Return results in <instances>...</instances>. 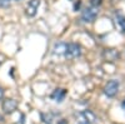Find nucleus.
<instances>
[{"label":"nucleus","mask_w":125,"mask_h":124,"mask_svg":"<svg viewBox=\"0 0 125 124\" xmlns=\"http://www.w3.org/2000/svg\"><path fill=\"white\" fill-rule=\"evenodd\" d=\"M64 54L68 59H75V58L81 55V46L75 44V43H70V44L65 45Z\"/></svg>","instance_id":"nucleus-1"},{"label":"nucleus","mask_w":125,"mask_h":124,"mask_svg":"<svg viewBox=\"0 0 125 124\" xmlns=\"http://www.w3.org/2000/svg\"><path fill=\"white\" fill-rule=\"evenodd\" d=\"M118 91H119V81L118 80H109L105 84V87H104V93L110 98L115 97Z\"/></svg>","instance_id":"nucleus-2"},{"label":"nucleus","mask_w":125,"mask_h":124,"mask_svg":"<svg viewBox=\"0 0 125 124\" xmlns=\"http://www.w3.org/2000/svg\"><path fill=\"white\" fill-rule=\"evenodd\" d=\"M98 16V10L95 8H86L81 14V19L85 23H93Z\"/></svg>","instance_id":"nucleus-3"},{"label":"nucleus","mask_w":125,"mask_h":124,"mask_svg":"<svg viewBox=\"0 0 125 124\" xmlns=\"http://www.w3.org/2000/svg\"><path fill=\"white\" fill-rule=\"evenodd\" d=\"M39 6H40V0H30L25 8V14L30 18L35 16L39 10Z\"/></svg>","instance_id":"nucleus-4"},{"label":"nucleus","mask_w":125,"mask_h":124,"mask_svg":"<svg viewBox=\"0 0 125 124\" xmlns=\"http://www.w3.org/2000/svg\"><path fill=\"white\" fill-rule=\"evenodd\" d=\"M18 108V103L14 99H5L3 101V110L5 113H13Z\"/></svg>","instance_id":"nucleus-5"},{"label":"nucleus","mask_w":125,"mask_h":124,"mask_svg":"<svg viewBox=\"0 0 125 124\" xmlns=\"http://www.w3.org/2000/svg\"><path fill=\"white\" fill-rule=\"evenodd\" d=\"M65 95H66V91L64 90V89H55L54 90V93L51 94V98H53L55 101H58V103H60V101H62L65 99Z\"/></svg>","instance_id":"nucleus-6"},{"label":"nucleus","mask_w":125,"mask_h":124,"mask_svg":"<svg viewBox=\"0 0 125 124\" xmlns=\"http://www.w3.org/2000/svg\"><path fill=\"white\" fill-rule=\"evenodd\" d=\"M115 23H116V25L119 26V29L121 30L123 33H125V16L123 15V14H118L116 13V15H115Z\"/></svg>","instance_id":"nucleus-7"},{"label":"nucleus","mask_w":125,"mask_h":124,"mask_svg":"<svg viewBox=\"0 0 125 124\" xmlns=\"http://www.w3.org/2000/svg\"><path fill=\"white\" fill-rule=\"evenodd\" d=\"M104 55H105L110 61H113L114 59L119 58V53H118V51H115L114 49H106V50H105V53H104Z\"/></svg>","instance_id":"nucleus-8"},{"label":"nucleus","mask_w":125,"mask_h":124,"mask_svg":"<svg viewBox=\"0 0 125 124\" xmlns=\"http://www.w3.org/2000/svg\"><path fill=\"white\" fill-rule=\"evenodd\" d=\"M10 5V0H0V6L1 8H8Z\"/></svg>","instance_id":"nucleus-9"},{"label":"nucleus","mask_w":125,"mask_h":124,"mask_svg":"<svg viewBox=\"0 0 125 124\" xmlns=\"http://www.w3.org/2000/svg\"><path fill=\"white\" fill-rule=\"evenodd\" d=\"M78 124H91V122L86 120L84 117H81V115H80V120L78 122Z\"/></svg>","instance_id":"nucleus-10"},{"label":"nucleus","mask_w":125,"mask_h":124,"mask_svg":"<svg viewBox=\"0 0 125 124\" xmlns=\"http://www.w3.org/2000/svg\"><path fill=\"white\" fill-rule=\"evenodd\" d=\"M101 1H103V0H90V3H91L93 6H99L101 4Z\"/></svg>","instance_id":"nucleus-11"},{"label":"nucleus","mask_w":125,"mask_h":124,"mask_svg":"<svg viewBox=\"0 0 125 124\" xmlns=\"http://www.w3.org/2000/svg\"><path fill=\"white\" fill-rule=\"evenodd\" d=\"M3 95H4V90H3V88L0 87V99L3 98Z\"/></svg>","instance_id":"nucleus-12"},{"label":"nucleus","mask_w":125,"mask_h":124,"mask_svg":"<svg viewBox=\"0 0 125 124\" xmlns=\"http://www.w3.org/2000/svg\"><path fill=\"white\" fill-rule=\"evenodd\" d=\"M123 108H124V109H125V101H124V103H123Z\"/></svg>","instance_id":"nucleus-13"}]
</instances>
